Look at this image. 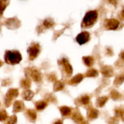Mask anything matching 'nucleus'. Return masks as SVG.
Segmentation results:
<instances>
[{
	"label": "nucleus",
	"mask_w": 124,
	"mask_h": 124,
	"mask_svg": "<svg viewBox=\"0 0 124 124\" xmlns=\"http://www.w3.org/2000/svg\"><path fill=\"white\" fill-rule=\"evenodd\" d=\"M5 59L7 63L8 62L12 64H16L19 63L21 61L22 58L20 53L18 52H10L9 51L6 53Z\"/></svg>",
	"instance_id": "nucleus-1"
},
{
	"label": "nucleus",
	"mask_w": 124,
	"mask_h": 124,
	"mask_svg": "<svg viewBox=\"0 0 124 124\" xmlns=\"http://www.w3.org/2000/svg\"><path fill=\"white\" fill-rule=\"evenodd\" d=\"M98 18V13L95 10L87 12L84 18L83 23L85 26H90L94 24Z\"/></svg>",
	"instance_id": "nucleus-2"
},
{
	"label": "nucleus",
	"mask_w": 124,
	"mask_h": 124,
	"mask_svg": "<svg viewBox=\"0 0 124 124\" xmlns=\"http://www.w3.org/2000/svg\"><path fill=\"white\" fill-rule=\"evenodd\" d=\"M90 35L88 32H82L77 36L76 40L80 44H83L88 41Z\"/></svg>",
	"instance_id": "nucleus-3"
},
{
	"label": "nucleus",
	"mask_w": 124,
	"mask_h": 124,
	"mask_svg": "<svg viewBox=\"0 0 124 124\" xmlns=\"http://www.w3.org/2000/svg\"><path fill=\"white\" fill-rule=\"evenodd\" d=\"M39 52V47H38L37 45H35L32 47H30L29 48L30 58L31 59H33V58H36V56L38 54Z\"/></svg>",
	"instance_id": "nucleus-4"
},
{
	"label": "nucleus",
	"mask_w": 124,
	"mask_h": 124,
	"mask_svg": "<svg viewBox=\"0 0 124 124\" xmlns=\"http://www.w3.org/2000/svg\"><path fill=\"white\" fill-rule=\"evenodd\" d=\"M119 21L116 19H111L108 20L107 23V26L110 29L113 30V29H116L119 26Z\"/></svg>",
	"instance_id": "nucleus-5"
},
{
	"label": "nucleus",
	"mask_w": 124,
	"mask_h": 124,
	"mask_svg": "<svg viewBox=\"0 0 124 124\" xmlns=\"http://www.w3.org/2000/svg\"><path fill=\"white\" fill-rule=\"evenodd\" d=\"M9 4V0H0V16L2 15L3 12Z\"/></svg>",
	"instance_id": "nucleus-6"
},
{
	"label": "nucleus",
	"mask_w": 124,
	"mask_h": 124,
	"mask_svg": "<svg viewBox=\"0 0 124 124\" xmlns=\"http://www.w3.org/2000/svg\"><path fill=\"white\" fill-rule=\"evenodd\" d=\"M18 94V92L17 90L12 89L8 92L7 93V97L8 98H13L16 97V96Z\"/></svg>",
	"instance_id": "nucleus-7"
},
{
	"label": "nucleus",
	"mask_w": 124,
	"mask_h": 124,
	"mask_svg": "<svg viewBox=\"0 0 124 124\" xmlns=\"http://www.w3.org/2000/svg\"><path fill=\"white\" fill-rule=\"evenodd\" d=\"M23 97L26 100H30L33 96V93L31 91H26L23 93Z\"/></svg>",
	"instance_id": "nucleus-8"
},
{
	"label": "nucleus",
	"mask_w": 124,
	"mask_h": 124,
	"mask_svg": "<svg viewBox=\"0 0 124 124\" xmlns=\"http://www.w3.org/2000/svg\"><path fill=\"white\" fill-rule=\"evenodd\" d=\"M62 62L64 66H65V70L67 71V72L69 74H71V73H72V69H71V65H70V64L66 61V60H65V59H63Z\"/></svg>",
	"instance_id": "nucleus-9"
},
{
	"label": "nucleus",
	"mask_w": 124,
	"mask_h": 124,
	"mask_svg": "<svg viewBox=\"0 0 124 124\" xmlns=\"http://www.w3.org/2000/svg\"><path fill=\"white\" fill-rule=\"evenodd\" d=\"M23 108V104L20 102H16L14 104V110L15 111H19L21 110Z\"/></svg>",
	"instance_id": "nucleus-10"
},
{
	"label": "nucleus",
	"mask_w": 124,
	"mask_h": 124,
	"mask_svg": "<svg viewBox=\"0 0 124 124\" xmlns=\"http://www.w3.org/2000/svg\"><path fill=\"white\" fill-rule=\"evenodd\" d=\"M82 78H83V76L82 75H78L77 76H75L73 79L71 81V82L73 84H77L79 83V82H81L82 81Z\"/></svg>",
	"instance_id": "nucleus-11"
},
{
	"label": "nucleus",
	"mask_w": 124,
	"mask_h": 124,
	"mask_svg": "<svg viewBox=\"0 0 124 124\" xmlns=\"http://www.w3.org/2000/svg\"><path fill=\"white\" fill-rule=\"evenodd\" d=\"M61 111L62 114L64 116H67L69 115L71 112V109L69 108V107H64L61 108Z\"/></svg>",
	"instance_id": "nucleus-12"
},
{
	"label": "nucleus",
	"mask_w": 124,
	"mask_h": 124,
	"mask_svg": "<svg viewBox=\"0 0 124 124\" xmlns=\"http://www.w3.org/2000/svg\"><path fill=\"white\" fill-rule=\"evenodd\" d=\"M84 60L85 64L88 65V66H90L93 64V60L91 57H86L84 59Z\"/></svg>",
	"instance_id": "nucleus-13"
},
{
	"label": "nucleus",
	"mask_w": 124,
	"mask_h": 124,
	"mask_svg": "<svg viewBox=\"0 0 124 124\" xmlns=\"http://www.w3.org/2000/svg\"><path fill=\"white\" fill-rule=\"evenodd\" d=\"M107 100V98H105V97H102V98H99V100H98V105H99V107H102L103 105L105 104V103L106 102Z\"/></svg>",
	"instance_id": "nucleus-14"
},
{
	"label": "nucleus",
	"mask_w": 124,
	"mask_h": 124,
	"mask_svg": "<svg viewBox=\"0 0 124 124\" xmlns=\"http://www.w3.org/2000/svg\"><path fill=\"white\" fill-rule=\"evenodd\" d=\"M7 117V115L4 110L0 111V121H3L6 120Z\"/></svg>",
	"instance_id": "nucleus-15"
},
{
	"label": "nucleus",
	"mask_w": 124,
	"mask_h": 124,
	"mask_svg": "<svg viewBox=\"0 0 124 124\" xmlns=\"http://www.w3.org/2000/svg\"><path fill=\"white\" fill-rule=\"evenodd\" d=\"M46 106V104L44 102H38L37 104H36V108L38 110H42V109H44Z\"/></svg>",
	"instance_id": "nucleus-16"
},
{
	"label": "nucleus",
	"mask_w": 124,
	"mask_h": 124,
	"mask_svg": "<svg viewBox=\"0 0 124 124\" xmlns=\"http://www.w3.org/2000/svg\"><path fill=\"white\" fill-rule=\"evenodd\" d=\"M98 116V111L96 110H91L89 114V117L92 119H94Z\"/></svg>",
	"instance_id": "nucleus-17"
},
{
	"label": "nucleus",
	"mask_w": 124,
	"mask_h": 124,
	"mask_svg": "<svg viewBox=\"0 0 124 124\" xmlns=\"http://www.w3.org/2000/svg\"><path fill=\"white\" fill-rule=\"evenodd\" d=\"M97 75H98V72H97L96 70H91L87 73V76H96Z\"/></svg>",
	"instance_id": "nucleus-18"
},
{
	"label": "nucleus",
	"mask_w": 124,
	"mask_h": 124,
	"mask_svg": "<svg viewBox=\"0 0 124 124\" xmlns=\"http://www.w3.org/2000/svg\"><path fill=\"white\" fill-rule=\"evenodd\" d=\"M16 116H12L10 117L9 120L8 121V124H15L16 122Z\"/></svg>",
	"instance_id": "nucleus-19"
},
{
	"label": "nucleus",
	"mask_w": 124,
	"mask_h": 124,
	"mask_svg": "<svg viewBox=\"0 0 124 124\" xmlns=\"http://www.w3.org/2000/svg\"><path fill=\"white\" fill-rule=\"evenodd\" d=\"M63 88V85L61 82H57L54 86V90H60Z\"/></svg>",
	"instance_id": "nucleus-20"
},
{
	"label": "nucleus",
	"mask_w": 124,
	"mask_h": 124,
	"mask_svg": "<svg viewBox=\"0 0 124 124\" xmlns=\"http://www.w3.org/2000/svg\"><path fill=\"white\" fill-rule=\"evenodd\" d=\"M44 25L46 27H51L52 25V21H51V20L47 19V20L45 21L44 23Z\"/></svg>",
	"instance_id": "nucleus-21"
},
{
	"label": "nucleus",
	"mask_w": 124,
	"mask_h": 124,
	"mask_svg": "<svg viewBox=\"0 0 124 124\" xmlns=\"http://www.w3.org/2000/svg\"><path fill=\"white\" fill-rule=\"evenodd\" d=\"M29 115L30 116V117H31V119L35 120L36 116V114H35V112H33V111H29Z\"/></svg>",
	"instance_id": "nucleus-22"
},
{
	"label": "nucleus",
	"mask_w": 124,
	"mask_h": 124,
	"mask_svg": "<svg viewBox=\"0 0 124 124\" xmlns=\"http://www.w3.org/2000/svg\"><path fill=\"white\" fill-rule=\"evenodd\" d=\"M88 102H89V98H88V97L85 96L82 98V102L84 104H88Z\"/></svg>",
	"instance_id": "nucleus-23"
},
{
	"label": "nucleus",
	"mask_w": 124,
	"mask_h": 124,
	"mask_svg": "<svg viewBox=\"0 0 124 124\" xmlns=\"http://www.w3.org/2000/svg\"><path fill=\"white\" fill-rule=\"evenodd\" d=\"M119 0H108L109 2H110V3L113 4V5H116V4H117V1H118Z\"/></svg>",
	"instance_id": "nucleus-24"
},
{
	"label": "nucleus",
	"mask_w": 124,
	"mask_h": 124,
	"mask_svg": "<svg viewBox=\"0 0 124 124\" xmlns=\"http://www.w3.org/2000/svg\"><path fill=\"white\" fill-rule=\"evenodd\" d=\"M54 124H62V122L60 121H57V122H56L55 123H54Z\"/></svg>",
	"instance_id": "nucleus-25"
},
{
	"label": "nucleus",
	"mask_w": 124,
	"mask_h": 124,
	"mask_svg": "<svg viewBox=\"0 0 124 124\" xmlns=\"http://www.w3.org/2000/svg\"><path fill=\"white\" fill-rule=\"evenodd\" d=\"M1 62H0V66H1Z\"/></svg>",
	"instance_id": "nucleus-26"
}]
</instances>
